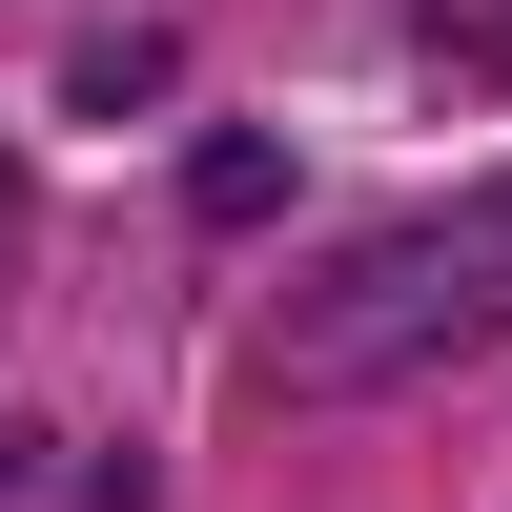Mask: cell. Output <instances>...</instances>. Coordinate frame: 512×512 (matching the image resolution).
I'll return each instance as SVG.
<instances>
[{
  "label": "cell",
  "mask_w": 512,
  "mask_h": 512,
  "mask_svg": "<svg viewBox=\"0 0 512 512\" xmlns=\"http://www.w3.org/2000/svg\"><path fill=\"white\" fill-rule=\"evenodd\" d=\"M410 41H431L451 82H512V0H410Z\"/></svg>",
  "instance_id": "2"
},
{
  "label": "cell",
  "mask_w": 512,
  "mask_h": 512,
  "mask_svg": "<svg viewBox=\"0 0 512 512\" xmlns=\"http://www.w3.org/2000/svg\"><path fill=\"white\" fill-rule=\"evenodd\" d=\"M492 328H512V185L431 205V226H390V246H349V267L287 308V390H390V369L492 349Z\"/></svg>",
  "instance_id": "1"
}]
</instances>
